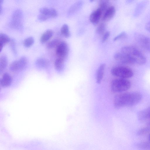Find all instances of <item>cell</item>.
I'll return each mask as SVG.
<instances>
[{"label": "cell", "mask_w": 150, "mask_h": 150, "mask_svg": "<svg viewBox=\"0 0 150 150\" xmlns=\"http://www.w3.org/2000/svg\"><path fill=\"white\" fill-rule=\"evenodd\" d=\"M8 59L5 55H2L0 58V74H1L7 67Z\"/></svg>", "instance_id": "18"}, {"label": "cell", "mask_w": 150, "mask_h": 150, "mask_svg": "<svg viewBox=\"0 0 150 150\" xmlns=\"http://www.w3.org/2000/svg\"><path fill=\"white\" fill-rule=\"evenodd\" d=\"M114 57L115 60L122 64H134L132 60L128 55L121 51L116 53Z\"/></svg>", "instance_id": "9"}, {"label": "cell", "mask_w": 150, "mask_h": 150, "mask_svg": "<svg viewBox=\"0 0 150 150\" xmlns=\"http://www.w3.org/2000/svg\"><path fill=\"white\" fill-rule=\"evenodd\" d=\"M53 32L50 29L45 31L42 35L40 38V41L43 43L48 41L52 36Z\"/></svg>", "instance_id": "16"}, {"label": "cell", "mask_w": 150, "mask_h": 150, "mask_svg": "<svg viewBox=\"0 0 150 150\" xmlns=\"http://www.w3.org/2000/svg\"><path fill=\"white\" fill-rule=\"evenodd\" d=\"M120 51L128 55L134 64L142 65L146 62L145 56L139 50L132 46H126L121 48Z\"/></svg>", "instance_id": "2"}, {"label": "cell", "mask_w": 150, "mask_h": 150, "mask_svg": "<svg viewBox=\"0 0 150 150\" xmlns=\"http://www.w3.org/2000/svg\"><path fill=\"white\" fill-rule=\"evenodd\" d=\"M0 4L1 5L3 2L4 0H0Z\"/></svg>", "instance_id": "34"}, {"label": "cell", "mask_w": 150, "mask_h": 150, "mask_svg": "<svg viewBox=\"0 0 150 150\" xmlns=\"http://www.w3.org/2000/svg\"><path fill=\"white\" fill-rule=\"evenodd\" d=\"M138 147L141 149H150V142H142L137 144Z\"/></svg>", "instance_id": "22"}, {"label": "cell", "mask_w": 150, "mask_h": 150, "mask_svg": "<svg viewBox=\"0 0 150 150\" xmlns=\"http://www.w3.org/2000/svg\"><path fill=\"white\" fill-rule=\"evenodd\" d=\"M60 32L61 34L66 38H68L70 35L69 27L66 24H64L62 25Z\"/></svg>", "instance_id": "20"}, {"label": "cell", "mask_w": 150, "mask_h": 150, "mask_svg": "<svg viewBox=\"0 0 150 150\" xmlns=\"http://www.w3.org/2000/svg\"><path fill=\"white\" fill-rule=\"evenodd\" d=\"M69 51L68 44L62 41L60 42L56 46L55 53L58 57L65 60L68 56Z\"/></svg>", "instance_id": "7"}, {"label": "cell", "mask_w": 150, "mask_h": 150, "mask_svg": "<svg viewBox=\"0 0 150 150\" xmlns=\"http://www.w3.org/2000/svg\"><path fill=\"white\" fill-rule=\"evenodd\" d=\"M11 41L9 37L3 33H0V51L1 52L4 47Z\"/></svg>", "instance_id": "15"}, {"label": "cell", "mask_w": 150, "mask_h": 150, "mask_svg": "<svg viewBox=\"0 0 150 150\" xmlns=\"http://www.w3.org/2000/svg\"><path fill=\"white\" fill-rule=\"evenodd\" d=\"M39 12L40 13L47 16L50 18V8H48L46 7L42 8L40 9Z\"/></svg>", "instance_id": "28"}, {"label": "cell", "mask_w": 150, "mask_h": 150, "mask_svg": "<svg viewBox=\"0 0 150 150\" xmlns=\"http://www.w3.org/2000/svg\"><path fill=\"white\" fill-rule=\"evenodd\" d=\"M91 2H93L94 0H89Z\"/></svg>", "instance_id": "36"}, {"label": "cell", "mask_w": 150, "mask_h": 150, "mask_svg": "<svg viewBox=\"0 0 150 150\" xmlns=\"http://www.w3.org/2000/svg\"><path fill=\"white\" fill-rule=\"evenodd\" d=\"M50 18H54L57 16V12L56 9L53 8H50Z\"/></svg>", "instance_id": "31"}, {"label": "cell", "mask_w": 150, "mask_h": 150, "mask_svg": "<svg viewBox=\"0 0 150 150\" xmlns=\"http://www.w3.org/2000/svg\"><path fill=\"white\" fill-rule=\"evenodd\" d=\"M59 40L55 39L49 42L47 45V47L49 49H51L56 47L59 42Z\"/></svg>", "instance_id": "24"}, {"label": "cell", "mask_w": 150, "mask_h": 150, "mask_svg": "<svg viewBox=\"0 0 150 150\" xmlns=\"http://www.w3.org/2000/svg\"><path fill=\"white\" fill-rule=\"evenodd\" d=\"M106 29V25L104 23H100L97 27L96 32L100 35L103 34L105 33Z\"/></svg>", "instance_id": "23"}, {"label": "cell", "mask_w": 150, "mask_h": 150, "mask_svg": "<svg viewBox=\"0 0 150 150\" xmlns=\"http://www.w3.org/2000/svg\"><path fill=\"white\" fill-rule=\"evenodd\" d=\"M112 75L119 78L127 79L132 77L133 72L132 69L127 67L118 66L113 67L111 70Z\"/></svg>", "instance_id": "4"}, {"label": "cell", "mask_w": 150, "mask_h": 150, "mask_svg": "<svg viewBox=\"0 0 150 150\" xmlns=\"http://www.w3.org/2000/svg\"><path fill=\"white\" fill-rule=\"evenodd\" d=\"M127 37V35L126 33L125 32H122L115 36L113 38V40L116 41L118 40L126 38Z\"/></svg>", "instance_id": "25"}, {"label": "cell", "mask_w": 150, "mask_h": 150, "mask_svg": "<svg viewBox=\"0 0 150 150\" xmlns=\"http://www.w3.org/2000/svg\"><path fill=\"white\" fill-rule=\"evenodd\" d=\"M102 13L101 9L98 8L91 14L89 17V20L93 25H96L98 23Z\"/></svg>", "instance_id": "10"}, {"label": "cell", "mask_w": 150, "mask_h": 150, "mask_svg": "<svg viewBox=\"0 0 150 150\" xmlns=\"http://www.w3.org/2000/svg\"><path fill=\"white\" fill-rule=\"evenodd\" d=\"M115 13V8L113 6L109 7L105 12L102 18V20L104 22L109 21L113 17Z\"/></svg>", "instance_id": "12"}, {"label": "cell", "mask_w": 150, "mask_h": 150, "mask_svg": "<svg viewBox=\"0 0 150 150\" xmlns=\"http://www.w3.org/2000/svg\"><path fill=\"white\" fill-rule=\"evenodd\" d=\"M150 130V128L149 127H145L139 129L137 132V134L139 135H142L146 133Z\"/></svg>", "instance_id": "27"}, {"label": "cell", "mask_w": 150, "mask_h": 150, "mask_svg": "<svg viewBox=\"0 0 150 150\" xmlns=\"http://www.w3.org/2000/svg\"><path fill=\"white\" fill-rule=\"evenodd\" d=\"M65 60L58 57L54 62V67L55 69L58 71H62L64 69Z\"/></svg>", "instance_id": "17"}, {"label": "cell", "mask_w": 150, "mask_h": 150, "mask_svg": "<svg viewBox=\"0 0 150 150\" xmlns=\"http://www.w3.org/2000/svg\"><path fill=\"white\" fill-rule=\"evenodd\" d=\"M145 4L144 2L139 4L137 7L134 12V15L135 16H138L140 13V12L142 10L144 7Z\"/></svg>", "instance_id": "26"}, {"label": "cell", "mask_w": 150, "mask_h": 150, "mask_svg": "<svg viewBox=\"0 0 150 150\" xmlns=\"http://www.w3.org/2000/svg\"><path fill=\"white\" fill-rule=\"evenodd\" d=\"M12 78L8 73L7 72L4 73L0 80L1 86L5 88L10 86L12 83Z\"/></svg>", "instance_id": "11"}, {"label": "cell", "mask_w": 150, "mask_h": 150, "mask_svg": "<svg viewBox=\"0 0 150 150\" xmlns=\"http://www.w3.org/2000/svg\"><path fill=\"white\" fill-rule=\"evenodd\" d=\"M50 18L47 16L40 13L38 16V19L40 21H46Z\"/></svg>", "instance_id": "30"}, {"label": "cell", "mask_w": 150, "mask_h": 150, "mask_svg": "<svg viewBox=\"0 0 150 150\" xmlns=\"http://www.w3.org/2000/svg\"><path fill=\"white\" fill-rule=\"evenodd\" d=\"M131 86L130 81L127 79L119 78L113 79L110 84L112 92L121 93L129 90Z\"/></svg>", "instance_id": "3"}, {"label": "cell", "mask_w": 150, "mask_h": 150, "mask_svg": "<svg viewBox=\"0 0 150 150\" xmlns=\"http://www.w3.org/2000/svg\"><path fill=\"white\" fill-rule=\"evenodd\" d=\"M34 42V38L32 37H29L25 39L23 42V45L24 46L27 48H29L33 44Z\"/></svg>", "instance_id": "21"}, {"label": "cell", "mask_w": 150, "mask_h": 150, "mask_svg": "<svg viewBox=\"0 0 150 150\" xmlns=\"http://www.w3.org/2000/svg\"><path fill=\"white\" fill-rule=\"evenodd\" d=\"M110 35V33L109 31L105 32L103 34L101 42L103 43H104L108 39Z\"/></svg>", "instance_id": "29"}, {"label": "cell", "mask_w": 150, "mask_h": 150, "mask_svg": "<svg viewBox=\"0 0 150 150\" xmlns=\"http://www.w3.org/2000/svg\"><path fill=\"white\" fill-rule=\"evenodd\" d=\"M35 63L38 67L42 69L47 68L49 64V62L47 60L42 58L37 59Z\"/></svg>", "instance_id": "19"}, {"label": "cell", "mask_w": 150, "mask_h": 150, "mask_svg": "<svg viewBox=\"0 0 150 150\" xmlns=\"http://www.w3.org/2000/svg\"><path fill=\"white\" fill-rule=\"evenodd\" d=\"M142 94L137 92H130L122 93L114 97L113 104L117 108L134 105L141 100Z\"/></svg>", "instance_id": "1"}, {"label": "cell", "mask_w": 150, "mask_h": 150, "mask_svg": "<svg viewBox=\"0 0 150 150\" xmlns=\"http://www.w3.org/2000/svg\"><path fill=\"white\" fill-rule=\"evenodd\" d=\"M27 64V59L25 56H23L18 60L11 62L9 65V69L13 72L22 71L25 68Z\"/></svg>", "instance_id": "5"}, {"label": "cell", "mask_w": 150, "mask_h": 150, "mask_svg": "<svg viewBox=\"0 0 150 150\" xmlns=\"http://www.w3.org/2000/svg\"><path fill=\"white\" fill-rule=\"evenodd\" d=\"M149 142H150V134L149 135Z\"/></svg>", "instance_id": "35"}, {"label": "cell", "mask_w": 150, "mask_h": 150, "mask_svg": "<svg viewBox=\"0 0 150 150\" xmlns=\"http://www.w3.org/2000/svg\"><path fill=\"white\" fill-rule=\"evenodd\" d=\"M138 118L142 122L150 120V106L140 111L138 114Z\"/></svg>", "instance_id": "13"}, {"label": "cell", "mask_w": 150, "mask_h": 150, "mask_svg": "<svg viewBox=\"0 0 150 150\" xmlns=\"http://www.w3.org/2000/svg\"><path fill=\"white\" fill-rule=\"evenodd\" d=\"M23 14L22 11L17 9L15 11L12 16V20L11 25L15 28L19 29L22 26Z\"/></svg>", "instance_id": "6"}, {"label": "cell", "mask_w": 150, "mask_h": 150, "mask_svg": "<svg viewBox=\"0 0 150 150\" xmlns=\"http://www.w3.org/2000/svg\"><path fill=\"white\" fill-rule=\"evenodd\" d=\"M134 0H126V2L127 3L129 4L132 2Z\"/></svg>", "instance_id": "33"}, {"label": "cell", "mask_w": 150, "mask_h": 150, "mask_svg": "<svg viewBox=\"0 0 150 150\" xmlns=\"http://www.w3.org/2000/svg\"><path fill=\"white\" fill-rule=\"evenodd\" d=\"M135 39L145 50L150 52V38L144 35L137 34Z\"/></svg>", "instance_id": "8"}, {"label": "cell", "mask_w": 150, "mask_h": 150, "mask_svg": "<svg viewBox=\"0 0 150 150\" xmlns=\"http://www.w3.org/2000/svg\"><path fill=\"white\" fill-rule=\"evenodd\" d=\"M146 29L150 33V21L147 23L145 26Z\"/></svg>", "instance_id": "32"}, {"label": "cell", "mask_w": 150, "mask_h": 150, "mask_svg": "<svg viewBox=\"0 0 150 150\" xmlns=\"http://www.w3.org/2000/svg\"><path fill=\"white\" fill-rule=\"evenodd\" d=\"M106 64L105 63H102L100 64L96 73V79L97 83L100 84L101 83L103 79L105 68Z\"/></svg>", "instance_id": "14"}]
</instances>
